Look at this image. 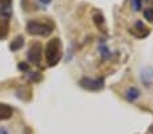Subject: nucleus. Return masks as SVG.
I'll return each instance as SVG.
<instances>
[{
	"label": "nucleus",
	"mask_w": 153,
	"mask_h": 134,
	"mask_svg": "<svg viewBox=\"0 0 153 134\" xmlns=\"http://www.w3.org/2000/svg\"><path fill=\"white\" fill-rule=\"evenodd\" d=\"M144 18L148 22H153V8L152 7L144 10Z\"/></svg>",
	"instance_id": "12"
},
{
	"label": "nucleus",
	"mask_w": 153,
	"mask_h": 134,
	"mask_svg": "<svg viewBox=\"0 0 153 134\" xmlns=\"http://www.w3.org/2000/svg\"><path fill=\"white\" fill-rule=\"evenodd\" d=\"M129 33L131 35H134L136 38H146L148 35H149V29H148L141 21H138V22H136L134 26L129 30Z\"/></svg>",
	"instance_id": "5"
},
{
	"label": "nucleus",
	"mask_w": 153,
	"mask_h": 134,
	"mask_svg": "<svg viewBox=\"0 0 153 134\" xmlns=\"http://www.w3.org/2000/svg\"><path fill=\"white\" fill-rule=\"evenodd\" d=\"M42 52H43V47L39 42L31 44L29 47V52H27V58H29V61L35 65H39L41 61H42Z\"/></svg>",
	"instance_id": "3"
},
{
	"label": "nucleus",
	"mask_w": 153,
	"mask_h": 134,
	"mask_svg": "<svg viewBox=\"0 0 153 134\" xmlns=\"http://www.w3.org/2000/svg\"><path fill=\"white\" fill-rule=\"evenodd\" d=\"M10 29V19L6 16H1L0 19V39H6Z\"/></svg>",
	"instance_id": "8"
},
{
	"label": "nucleus",
	"mask_w": 153,
	"mask_h": 134,
	"mask_svg": "<svg viewBox=\"0 0 153 134\" xmlns=\"http://www.w3.org/2000/svg\"><path fill=\"white\" fill-rule=\"evenodd\" d=\"M23 45H25L23 35H18V37L14 38V41H11V44H10V49H11V52H16V50H19Z\"/></svg>",
	"instance_id": "10"
},
{
	"label": "nucleus",
	"mask_w": 153,
	"mask_h": 134,
	"mask_svg": "<svg viewBox=\"0 0 153 134\" xmlns=\"http://www.w3.org/2000/svg\"><path fill=\"white\" fill-rule=\"evenodd\" d=\"M11 4H12V0H0V12H1V16H6V18H10L12 14L11 11Z\"/></svg>",
	"instance_id": "9"
},
{
	"label": "nucleus",
	"mask_w": 153,
	"mask_h": 134,
	"mask_svg": "<svg viewBox=\"0 0 153 134\" xmlns=\"http://www.w3.org/2000/svg\"><path fill=\"white\" fill-rule=\"evenodd\" d=\"M138 96H140V91L137 90V88L130 87L129 90L126 91V98H127L129 100H136Z\"/></svg>",
	"instance_id": "11"
},
{
	"label": "nucleus",
	"mask_w": 153,
	"mask_h": 134,
	"mask_svg": "<svg viewBox=\"0 0 153 134\" xmlns=\"http://www.w3.org/2000/svg\"><path fill=\"white\" fill-rule=\"evenodd\" d=\"M39 3L43 4V6H48V4L52 3V0H39Z\"/></svg>",
	"instance_id": "15"
},
{
	"label": "nucleus",
	"mask_w": 153,
	"mask_h": 134,
	"mask_svg": "<svg viewBox=\"0 0 153 134\" xmlns=\"http://www.w3.org/2000/svg\"><path fill=\"white\" fill-rule=\"evenodd\" d=\"M131 4H133V8L136 11H140L142 6V0H131Z\"/></svg>",
	"instance_id": "13"
},
{
	"label": "nucleus",
	"mask_w": 153,
	"mask_h": 134,
	"mask_svg": "<svg viewBox=\"0 0 153 134\" xmlns=\"http://www.w3.org/2000/svg\"><path fill=\"white\" fill-rule=\"evenodd\" d=\"M79 84L81 85L85 90L90 91H99L104 87V80L103 77H99V79H90V77H83V79L79 81Z\"/></svg>",
	"instance_id": "4"
},
{
	"label": "nucleus",
	"mask_w": 153,
	"mask_h": 134,
	"mask_svg": "<svg viewBox=\"0 0 153 134\" xmlns=\"http://www.w3.org/2000/svg\"><path fill=\"white\" fill-rule=\"evenodd\" d=\"M92 18H94V22H95V26L98 27L102 33H106V21H104V16L102 15V12L95 10V11L92 12Z\"/></svg>",
	"instance_id": "6"
},
{
	"label": "nucleus",
	"mask_w": 153,
	"mask_h": 134,
	"mask_svg": "<svg viewBox=\"0 0 153 134\" xmlns=\"http://www.w3.org/2000/svg\"><path fill=\"white\" fill-rule=\"evenodd\" d=\"M26 30L30 35L37 37H49L53 31V24L41 21H29L26 24Z\"/></svg>",
	"instance_id": "2"
},
{
	"label": "nucleus",
	"mask_w": 153,
	"mask_h": 134,
	"mask_svg": "<svg viewBox=\"0 0 153 134\" xmlns=\"http://www.w3.org/2000/svg\"><path fill=\"white\" fill-rule=\"evenodd\" d=\"M18 69L22 70V72H27V70H29V65H27L26 62H20V64L18 65Z\"/></svg>",
	"instance_id": "14"
},
{
	"label": "nucleus",
	"mask_w": 153,
	"mask_h": 134,
	"mask_svg": "<svg viewBox=\"0 0 153 134\" xmlns=\"http://www.w3.org/2000/svg\"><path fill=\"white\" fill-rule=\"evenodd\" d=\"M0 134H7V131L3 130V129H0Z\"/></svg>",
	"instance_id": "16"
},
{
	"label": "nucleus",
	"mask_w": 153,
	"mask_h": 134,
	"mask_svg": "<svg viewBox=\"0 0 153 134\" xmlns=\"http://www.w3.org/2000/svg\"><path fill=\"white\" fill-rule=\"evenodd\" d=\"M14 114V110L10 104H6V103H0V121H6L10 119Z\"/></svg>",
	"instance_id": "7"
},
{
	"label": "nucleus",
	"mask_w": 153,
	"mask_h": 134,
	"mask_svg": "<svg viewBox=\"0 0 153 134\" xmlns=\"http://www.w3.org/2000/svg\"><path fill=\"white\" fill-rule=\"evenodd\" d=\"M62 58V44L60 38H52L45 46V60L49 67H56Z\"/></svg>",
	"instance_id": "1"
}]
</instances>
